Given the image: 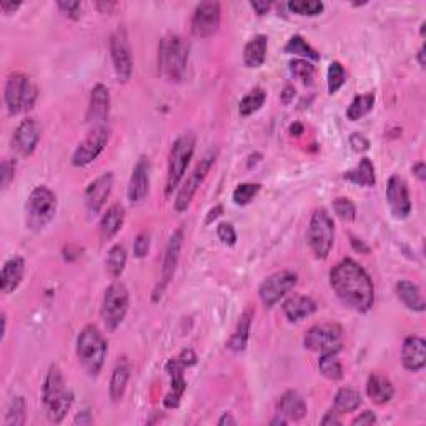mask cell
<instances>
[{
	"label": "cell",
	"mask_w": 426,
	"mask_h": 426,
	"mask_svg": "<svg viewBox=\"0 0 426 426\" xmlns=\"http://www.w3.org/2000/svg\"><path fill=\"white\" fill-rule=\"evenodd\" d=\"M330 285L345 305L367 313L375 303V287L370 275L353 258H343L330 272Z\"/></svg>",
	"instance_id": "6da1fadb"
},
{
	"label": "cell",
	"mask_w": 426,
	"mask_h": 426,
	"mask_svg": "<svg viewBox=\"0 0 426 426\" xmlns=\"http://www.w3.org/2000/svg\"><path fill=\"white\" fill-rule=\"evenodd\" d=\"M42 400H44L47 418L52 423H62L74 403V395L57 364H50L47 372L44 386H42Z\"/></svg>",
	"instance_id": "7a4b0ae2"
},
{
	"label": "cell",
	"mask_w": 426,
	"mask_h": 426,
	"mask_svg": "<svg viewBox=\"0 0 426 426\" xmlns=\"http://www.w3.org/2000/svg\"><path fill=\"white\" fill-rule=\"evenodd\" d=\"M190 44L180 35H167L159 44V74L170 82H180L185 75Z\"/></svg>",
	"instance_id": "3957f363"
},
{
	"label": "cell",
	"mask_w": 426,
	"mask_h": 426,
	"mask_svg": "<svg viewBox=\"0 0 426 426\" xmlns=\"http://www.w3.org/2000/svg\"><path fill=\"white\" fill-rule=\"evenodd\" d=\"M108 345L96 325L84 326L77 337V358L88 376L96 378L102 372Z\"/></svg>",
	"instance_id": "277c9868"
},
{
	"label": "cell",
	"mask_w": 426,
	"mask_h": 426,
	"mask_svg": "<svg viewBox=\"0 0 426 426\" xmlns=\"http://www.w3.org/2000/svg\"><path fill=\"white\" fill-rule=\"evenodd\" d=\"M197 137L193 132H185L173 142L168 155V170H167V183H165V195L170 197L175 188L180 185L183 175H185L190 160L195 154Z\"/></svg>",
	"instance_id": "5b68a950"
},
{
	"label": "cell",
	"mask_w": 426,
	"mask_h": 426,
	"mask_svg": "<svg viewBox=\"0 0 426 426\" xmlns=\"http://www.w3.org/2000/svg\"><path fill=\"white\" fill-rule=\"evenodd\" d=\"M57 195L49 187L39 185L30 192L25 203V224L30 230L45 229L55 217Z\"/></svg>",
	"instance_id": "8992f818"
},
{
	"label": "cell",
	"mask_w": 426,
	"mask_h": 426,
	"mask_svg": "<svg viewBox=\"0 0 426 426\" xmlns=\"http://www.w3.org/2000/svg\"><path fill=\"white\" fill-rule=\"evenodd\" d=\"M39 97V88L25 74H12L6 84V107L11 115L32 110Z\"/></svg>",
	"instance_id": "52a82bcc"
},
{
	"label": "cell",
	"mask_w": 426,
	"mask_h": 426,
	"mask_svg": "<svg viewBox=\"0 0 426 426\" xmlns=\"http://www.w3.org/2000/svg\"><path fill=\"white\" fill-rule=\"evenodd\" d=\"M130 306V293L122 282H113L103 293L100 315L105 328L113 333L118 326L124 323L127 311Z\"/></svg>",
	"instance_id": "ba28073f"
},
{
	"label": "cell",
	"mask_w": 426,
	"mask_h": 426,
	"mask_svg": "<svg viewBox=\"0 0 426 426\" xmlns=\"http://www.w3.org/2000/svg\"><path fill=\"white\" fill-rule=\"evenodd\" d=\"M306 238H309V245L316 258L325 260L328 257L335 243V224L325 208L313 212Z\"/></svg>",
	"instance_id": "9c48e42d"
},
{
	"label": "cell",
	"mask_w": 426,
	"mask_h": 426,
	"mask_svg": "<svg viewBox=\"0 0 426 426\" xmlns=\"http://www.w3.org/2000/svg\"><path fill=\"white\" fill-rule=\"evenodd\" d=\"M343 328L337 323H321L315 325L306 331L303 345L305 348L316 352L320 355L323 353H340L343 348Z\"/></svg>",
	"instance_id": "30bf717a"
},
{
	"label": "cell",
	"mask_w": 426,
	"mask_h": 426,
	"mask_svg": "<svg viewBox=\"0 0 426 426\" xmlns=\"http://www.w3.org/2000/svg\"><path fill=\"white\" fill-rule=\"evenodd\" d=\"M217 160V151H207L205 155H203V159L200 162L197 163V167L193 168V172L188 175L185 182H183V185L180 187V190L177 193V198H175V210L178 213L187 212L188 207H190V203L193 200V197H195V193L200 185L203 183V180L207 178V175L210 173V170L213 167V163H215Z\"/></svg>",
	"instance_id": "8fae6325"
},
{
	"label": "cell",
	"mask_w": 426,
	"mask_h": 426,
	"mask_svg": "<svg viewBox=\"0 0 426 426\" xmlns=\"http://www.w3.org/2000/svg\"><path fill=\"white\" fill-rule=\"evenodd\" d=\"M297 282L298 275L292 270H282V272L272 273V275L265 278L258 288L260 300H262L265 306L272 309L288 292H292L297 287Z\"/></svg>",
	"instance_id": "7c38bea8"
},
{
	"label": "cell",
	"mask_w": 426,
	"mask_h": 426,
	"mask_svg": "<svg viewBox=\"0 0 426 426\" xmlns=\"http://www.w3.org/2000/svg\"><path fill=\"white\" fill-rule=\"evenodd\" d=\"M110 139V130L105 125L93 127L90 134L80 142L77 149L72 155L74 167H87L92 162H96L98 155L102 154Z\"/></svg>",
	"instance_id": "4fadbf2b"
},
{
	"label": "cell",
	"mask_w": 426,
	"mask_h": 426,
	"mask_svg": "<svg viewBox=\"0 0 426 426\" xmlns=\"http://www.w3.org/2000/svg\"><path fill=\"white\" fill-rule=\"evenodd\" d=\"M110 55L113 69L120 82H129L134 72V59H132V49L129 35L125 28L118 27L110 37Z\"/></svg>",
	"instance_id": "5bb4252c"
},
{
	"label": "cell",
	"mask_w": 426,
	"mask_h": 426,
	"mask_svg": "<svg viewBox=\"0 0 426 426\" xmlns=\"http://www.w3.org/2000/svg\"><path fill=\"white\" fill-rule=\"evenodd\" d=\"M221 8L219 2L198 4L192 16V34L197 39H208L220 28Z\"/></svg>",
	"instance_id": "9a60e30c"
},
{
	"label": "cell",
	"mask_w": 426,
	"mask_h": 426,
	"mask_svg": "<svg viewBox=\"0 0 426 426\" xmlns=\"http://www.w3.org/2000/svg\"><path fill=\"white\" fill-rule=\"evenodd\" d=\"M182 245H183V230L177 229L168 238L167 248H165L163 263H162V280H160L157 290L154 293V301H159V297H162L165 288H167L170 280L173 278L175 270H177V265H178L180 252H182Z\"/></svg>",
	"instance_id": "2e32d148"
},
{
	"label": "cell",
	"mask_w": 426,
	"mask_h": 426,
	"mask_svg": "<svg viewBox=\"0 0 426 426\" xmlns=\"http://www.w3.org/2000/svg\"><path fill=\"white\" fill-rule=\"evenodd\" d=\"M386 200L391 208V213L396 219H408L411 213V198L406 182L398 175H393L386 185Z\"/></svg>",
	"instance_id": "e0dca14e"
},
{
	"label": "cell",
	"mask_w": 426,
	"mask_h": 426,
	"mask_svg": "<svg viewBox=\"0 0 426 426\" xmlns=\"http://www.w3.org/2000/svg\"><path fill=\"white\" fill-rule=\"evenodd\" d=\"M40 140V125L35 118H25L22 120L13 132L12 149L22 157H28L34 154L37 144Z\"/></svg>",
	"instance_id": "ac0fdd59"
},
{
	"label": "cell",
	"mask_w": 426,
	"mask_h": 426,
	"mask_svg": "<svg viewBox=\"0 0 426 426\" xmlns=\"http://www.w3.org/2000/svg\"><path fill=\"white\" fill-rule=\"evenodd\" d=\"M113 187V175L110 172H105L100 177H97L85 190V207L92 215L102 212V208L105 207V203L110 197Z\"/></svg>",
	"instance_id": "d6986e66"
},
{
	"label": "cell",
	"mask_w": 426,
	"mask_h": 426,
	"mask_svg": "<svg viewBox=\"0 0 426 426\" xmlns=\"http://www.w3.org/2000/svg\"><path fill=\"white\" fill-rule=\"evenodd\" d=\"M150 168V160L146 157H140L139 162L135 163L129 182V190H127V197H129L130 203L144 202L146 195H149Z\"/></svg>",
	"instance_id": "ffe728a7"
},
{
	"label": "cell",
	"mask_w": 426,
	"mask_h": 426,
	"mask_svg": "<svg viewBox=\"0 0 426 426\" xmlns=\"http://www.w3.org/2000/svg\"><path fill=\"white\" fill-rule=\"evenodd\" d=\"M110 113V93L103 84H97L90 93V103L87 112V122L93 127L105 125V120Z\"/></svg>",
	"instance_id": "44dd1931"
},
{
	"label": "cell",
	"mask_w": 426,
	"mask_h": 426,
	"mask_svg": "<svg viewBox=\"0 0 426 426\" xmlns=\"http://www.w3.org/2000/svg\"><path fill=\"white\" fill-rule=\"evenodd\" d=\"M185 363L178 357L172 358L167 363V373L170 375V393L163 400V405L167 406V408H177L180 405V400H182L183 391H185L187 388L185 378H183V370H185Z\"/></svg>",
	"instance_id": "7402d4cb"
},
{
	"label": "cell",
	"mask_w": 426,
	"mask_h": 426,
	"mask_svg": "<svg viewBox=\"0 0 426 426\" xmlns=\"http://www.w3.org/2000/svg\"><path fill=\"white\" fill-rule=\"evenodd\" d=\"M401 363L405 370L421 372L426 364V342L420 337H408L401 347Z\"/></svg>",
	"instance_id": "603a6c76"
},
{
	"label": "cell",
	"mask_w": 426,
	"mask_h": 426,
	"mask_svg": "<svg viewBox=\"0 0 426 426\" xmlns=\"http://www.w3.org/2000/svg\"><path fill=\"white\" fill-rule=\"evenodd\" d=\"M23 273H25V260L22 257H13L7 260L2 267V273H0V290L2 293L16 292L17 287L21 285Z\"/></svg>",
	"instance_id": "cb8c5ba5"
},
{
	"label": "cell",
	"mask_w": 426,
	"mask_h": 426,
	"mask_svg": "<svg viewBox=\"0 0 426 426\" xmlns=\"http://www.w3.org/2000/svg\"><path fill=\"white\" fill-rule=\"evenodd\" d=\"M367 395L373 403L386 405L395 396V386H393L390 378L383 376L380 373H372L367 381Z\"/></svg>",
	"instance_id": "d4e9b609"
},
{
	"label": "cell",
	"mask_w": 426,
	"mask_h": 426,
	"mask_svg": "<svg viewBox=\"0 0 426 426\" xmlns=\"http://www.w3.org/2000/svg\"><path fill=\"white\" fill-rule=\"evenodd\" d=\"M277 410L278 413L285 416L288 421H300L301 418H305L306 413H309L305 400L301 398L300 393L293 390L283 393L280 400H278Z\"/></svg>",
	"instance_id": "484cf974"
},
{
	"label": "cell",
	"mask_w": 426,
	"mask_h": 426,
	"mask_svg": "<svg viewBox=\"0 0 426 426\" xmlns=\"http://www.w3.org/2000/svg\"><path fill=\"white\" fill-rule=\"evenodd\" d=\"M282 309L288 321H300L315 313L316 303L310 297L293 295L283 301Z\"/></svg>",
	"instance_id": "4316f807"
},
{
	"label": "cell",
	"mask_w": 426,
	"mask_h": 426,
	"mask_svg": "<svg viewBox=\"0 0 426 426\" xmlns=\"http://www.w3.org/2000/svg\"><path fill=\"white\" fill-rule=\"evenodd\" d=\"M255 316V310L253 309H247L241 313L238 323H236L235 333L231 335V338L226 343V348L231 350V352L240 353L247 348L248 338H250V328H252V321Z\"/></svg>",
	"instance_id": "83f0119b"
},
{
	"label": "cell",
	"mask_w": 426,
	"mask_h": 426,
	"mask_svg": "<svg viewBox=\"0 0 426 426\" xmlns=\"http://www.w3.org/2000/svg\"><path fill=\"white\" fill-rule=\"evenodd\" d=\"M396 295H398L401 303H403L408 310L418 311V313H423L425 311L426 309L425 298L421 295L420 287L415 285L413 282L400 280L396 283Z\"/></svg>",
	"instance_id": "f1b7e54d"
},
{
	"label": "cell",
	"mask_w": 426,
	"mask_h": 426,
	"mask_svg": "<svg viewBox=\"0 0 426 426\" xmlns=\"http://www.w3.org/2000/svg\"><path fill=\"white\" fill-rule=\"evenodd\" d=\"M268 52V37L267 35H255L252 40L245 45L243 50V62L248 69L262 67L267 60Z\"/></svg>",
	"instance_id": "f546056e"
},
{
	"label": "cell",
	"mask_w": 426,
	"mask_h": 426,
	"mask_svg": "<svg viewBox=\"0 0 426 426\" xmlns=\"http://www.w3.org/2000/svg\"><path fill=\"white\" fill-rule=\"evenodd\" d=\"M125 221V208L120 203H115L102 215L100 220V235L103 240H110L120 231L122 225Z\"/></svg>",
	"instance_id": "4dcf8cb0"
},
{
	"label": "cell",
	"mask_w": 426,
	"mask_h": 426,
	"mask_svg": "<svg viewBox=\"0 0 426 426\" xmlns=\"http://www.w3.org/2000/svg\"><path fill=\"white\" fill-rule=\"evenodd\" d=\"M129 380H130V363L127 362V359H124V362L117 364L110 378V388H108V391H110V398L113 403H118V401L124 398Z\"/></svg>",
	"instance_id": "1f68e13d"
},
{
	"label": "cell",
	"mask_w": 426,
	"mask_h": 426,
	"mask_svg": "<svg viewBox=\"0 0 426 426\" xmlns=\"http://www.w3.org/2000/svg\"><path fill=\"white\" fill-rule=\"evenodd\" d=\"M345 180L355 183V185L359 187H373L375 185L376 178H375V167H373V162L370 159H362L357 167L348 170L343 175Z\"/></svg>",
	"instance_id": "d6a6232c"
},
{
	"label": "cell",
	"mask_w": 426,
	"mask_h": 426,
	"mask_svg": "<svg viewBox=\"0 0 426 426\" xmlns=\"http://www.w3.org/2000/svg\"><path fill=\"white\" fill-rule=\"evenodd\" d=\"M362 395H359V391L353 390V388H342V390H338L337 396H335L333 401V411H337L338 415H345V413H353V411H357L359 406H362Z\"/></svg>",
	"instance_id": "836d02e7"
},
{
	"label": "cell",
	"mask_w": 426,
	"mask_h": 426,
	"mask_svg": "<svg viewBox=\"0 0 426 426\" xmlns=\"http://www.w3.org/2000/svg\"><path fill=\"white\" fill-rule=\"evenodd\" d=\"M337 355L338 353H323L318 359L320 373L330 381H340L343 378V367Z\"/></svg>",
	"instance_id": "e575fe53"
},
{
	"label": "cell",
	"mask_w": 426,
	"mask_h": 426,
	"mask_svg": "<svg viewBox=\"0 0 426 426\" xmlns=\"http://www.w3.org/2000/svg\"><path fill=\"white\" fill-rule=\"evenodd\" d=\"M105 265L107 272L110 273L112 278H118L124 273L127 265V250L124 245H113V247L108 250Z\"/></svg>",
	"instance_id": "d590c367"
},
{
	"label": "cell",
	"mask_w": 426,
	"mask_h": 426,
	"mask_svg": "<svg viewBox=\"0 0 426 426\" xmlns=\"http://www.w3.org/2000/svg\"><path fill=\"white\" fill-rule=\"evenodd\" d=\"M285 52L292 55H300L303 60H313V62H318L320 60L318 52L303 39L301 35H293L285 45Z\"/></svg>",
	"instance_id": "8d00e7d4"
},
{
	"label": "cell",
	"mask_w": 426,
	"mask_h": 426,
	"mask_svg": "<svg viewBox=\"0 0 426 426\" xmlns=\"http://www.w3.org/2000/svg\"><path fill=\"white\" fill-rule=\"evenodd\" d=\"M265 100H267V92L263 88H253L252 92H248L247 96L241 98L240 105H238V112L241 117H250L253 115L255 112H258L260 108L263 107Z\"/></svg>",
	"instance_id": "74e56055"
},
{
	"label": "cell",
	"mask_w": 426,
	"mask_h": 426,
	"mask_svg": "<svg viewBox=\"0 0 426 426\" xmlns=\"http://www.w3.org/2000/svg\"><path fill=\"white\" fill-rule=\"evenodd\" d=\"M373 105H375V93H363V96H357L353 98V102L350 103V107L347 108V117L352 122H357L359 118L367 115V113H370Z\"/></svg>",
	"instance_id": "f35d334b"
},
{
	"label": "cell",
	"mask_w": 426,
	"mask_h": 426,
	"mask_svg": "<svg viewBox=\"0 0 426 426\" xmlns=\"http://www.w3.org/2000/svg\"><path fill=\"white\" fill-rule=\"evenodd\" d=\"M25 420H27L25 400H23L22 396H16V398H12L11 405H8L4 425L6 426H22V425H25Z\"/></svg>",
	"instance_id": "ab89813d"
},
{
	"label": "cell",
	"mask_w": 426,
	"mask_h": 426,
	"mask_svg": "<svg viewBox=\"0 0 426 426\" xmlns=\"http://www.w3.org/2000/svg\"><path fill=\"white\" fill-rule=\"evenodd\" d=\"M323 2H318V0H293L288 4V11L297 13V16L313 17L323 12Z\"/></svg>",
	"instance_id": "60d3db41"
},
{
	"label": "cell",
	"mask_w": 426,
	"mask_h": 426,
	"mask_svg": "<svg viewBox=\"0 0 426 426\" xmlns=\"http://www.w3.org/2000/svg\"><path fill=\"white\" fill-rule=\"evenodd\" d=\"M260 192V183H240L238 187L234 190V203L235 205H248L250 202L257 197V193Z\"/></svg>",
	"instance_id": "b9f144b4"
},
{
	"label": "cell",
	"mask_w": 426,
	"mask_h": 426,
	"mask_svg": "<svg viewBox=\"0 0 426 426\" xmlns=\"http://www.w3.org/2000/svg\"><path fill=\"white\" fill-rule=\"evenodd\" d=\"M347 82V70L340 62H331L328 69V93H337Z\"/></svg>",
	"instance_id": "7bdbcfd3"
},
{
	"label": "cell",
	"mask_w": 426,
	"mask_h": 426,
	"mask_svg": "<svg viewBox=\"0 0 426 426\" xmlns=\"http://www.w3.org/2000/svg\"><path fill=\"white\" fill-rule=\"evenodd\" d=\"M290 72L297 80H301L305 84H311L315 75V67L313 64H310L309 60L303 59H295L290 62Z\"/></svg>",
	"instance_id": "ee69618b"
},
{
	"label": "cell",
	"mask_w": 426,
	"mask_h": 426,
	"mask_svg": "<svg viewBox=\"0 0 426 426\" xmlns=\"http://www.w3.org/2000/svg\"><path fill=\"white\" fill-rule=\"evenodd\" d=\"M333 212L345 221H353L357 217V207L350 198L340 197L333 200Z\"/></svg>",
	"instance_id": "f6af8a7d"
},
{
	"label": "cell",
	"mask_w": 426,
	"mask_h": 426,
	"mask_svg": "<svg viewBox=\"0 0 426 426\" xmlns=\"http://www.w3.org/2000/svg\"><path fill=\"white\" fill-rule=\"evenodd\" d=\"M16 177V162L13 160H4L2 167H0V178H2V190L6 192L11 182Z\"/></svg>",
	"instance_id": "bcb514c9"
},
{
	"label": "cell",
	"mask_w": 426,
	"mask_h": 426,
	"mask_svg": "<svg viewBox=\"0 0 426 426\" xmlns=\"http://www.w3.org/2000/svg\"><path fill=\"white\" fill-rule=\"evenodd\" d=\"M150 250V235L146 231H142V234L137 235L135 243H134V253L137 258H145L149 255Z\"/></svg>",
	"instance_id": "7dc6e473"
},
{
	"label": "cell",
	"mask_w": 426,
	"mask_h": 426,
	"mask_svg": "<svg viewBox=\"0 0 426 426\" xmlns=\"http://www.w3.org/2000/svg\"><path fill=\"white\" fill-rule=\"evenodd\" d=\"M57 7L62 11L65 16L72 18V21H79L80 18V11H82V4L75 2V0H60V2H57Z\"/></svg>",
	"instance_id": "c3c4849f"
},
{
	"label": "cell",
	"mask_w": 426,
	"mask_h": 426,
	"mask_svg": "<svg viewBox=\"0 0 426 426\" xmlns=\"http://www.w3.org/2000/svg\"><path fill=\"white\" fill-rule=\"evenodd\" d=\"M217 235H219L221 243L229 245V247H234L236 243V231L231 224H220L217 229Z\"/></svg>",
	"instance_id": "681fc988"
},
{
	"label": "cell",
	"mask_w": 426,
	"mask_h": 426,
	"mask_svg": "<svg viewBox=\"0 0 426 426\" xmlns=\"http://www.w3.org/2000/svg\"><path fill=\"white\" fill-rule=\"evenodd\" d=\"M350 145H352L355 151H367L370 149V142L364 139L362 134H353L350 137Z\"/></svg>",
	"instance_id": "f907efd6"
},
{
	"label": "cell",
	"mask_w": 426,
	"mask_h": 426,
	"mask_svg": "<svg viewBox=\"0 0 426 426\" xmlns=\"http://www.w3.org/2000/svg\"><path fill=\"white\" fill-rule=\"evenodd\" d=\"M376 423V415L373 413V411H370V410H367V411H363L362 415L359 416H357V418H355L353 421H352V425L353 426H364V425H375Z\"/></svg>",
	"instance_id": "816d5d0a"
},
{
	"label": "cell",
	"mask_w": 426,
	"mask_h": 426,
	"mask_svg": "<svg viewBox=\"0 0 426 426\" xmlns=\"http://www.w3.org/2000/svg\"><path fill=\"white\" fill-rule=\"evenodd\" d=\"M321 425H325V426H328V425H343V421L340 420V415L337 413V411H333V410H330L328 413L325 415V418L321 420Z\"/></svg>",
	"instance_id": "f5cc1de1"
},
{
	"label": "cell",
	"mask_w": 426,
	"mask_h": 426,
	"mask_svg": "<svg viewBox=\"0 0 426 426\" xmlns=\"http://www.w3.org/2000/svg\"><path fill=\"white\" fill-rule=\"evenodd\" d=\"M250 6H252V8L258 16H265V13H268L270 8H272V2H260V0H255Z\"/></svg>",
	"instance_id": "db71d44e"
},
{
	"label": "cell",
	"mask_w": 426,
	"mask_h": 426,
	"mask_svg": "<svg viewBox=\"0 0 426 426\" xmlns=\"http://www.w3.org/2000/svg\"><path fill=\"white\" fill-rule=\"evenodd\" d=\"M21 7H22L21 2H0V11L6 13V16L16 13Z\"/></svg>",
	"instance_id": "11a10c76"
},
{
	"label": "cell",
	"mask_w": 426,
	"mask_h": 426,
	"mask_svg": "<svg viewBox=\"0 0 426 426\" xmlns=\"http://www.w3.org/2000/svg\"><path fill=\"white\" fill-rule=\"evenodd\" d=\"M413 173H415V177L420 180V182H425V180H426V165L423 162L413 165Z\"/></svg>",
	"instance_id": "9f6ffc18"
},
{
	"label": "cell",
	"mask_w": 426,
	"mask_h": 426,
	"mask_svg": "<svg viewBox=\"0 0 426 426\" xmlns=\"http://www.w3.org/2000/svg\"><path fill=\"white\" fill-rule=\"evenodd\" d=\"M221 212H224V207L221 205H217V207H213L210 212H208V215H207V220H205V224H212L213 220H217L219 219V217L221 215Z\"/></svg>",
	"instance_id": "6f0895ef"
},
{
	"label": "cell",
	"mask_w": 426,
	"mask_h": 426,
	"mask_svg": "<svg viewBox=\"0 0 426 426\" xmlns=\"http://www.w3.org/2000/svg\"><path fill=\"white\" fill-rule=\"evenodd\" d=\"M93 421L92 416H90L88 411H82V413L77 415V418H75V423H80V425H90Z\"/></svg>",
	"instance_id": "680465c9"
},
{
	"label": "cell",
	"mask_w": 426,
	"mask_h": 426,
	"mask_svg": "<svg viewBox=\"0 0 426 426\" xmlns=\"http://www.w3.org/2000/svg\"><path fill=\"white\" fill-rule=\"evenodd\" d=\"M352 245H353V248L357 250V252H362V253H368V252H370V248H368L362 240L355 238V236H352Z\"/></svg>",
	"instance_id": "91938a15"
},
{
	"label": "cell",
	"mask_w": 426,
	"mask_h": 426,
	"mask_svg": "<svg viewBox=\"0 0 426 426\" xmlns=\"http://www.w3.org/2000/svg\"><path fill=\"white\" fill-rule=\"evenodd\" d=\"M293 97H295V88L285 87V90H283V93H282V102L283 103H290V100Z\"/></svg>",
	"instance_id": "94428289"
},
{
	"label": "cell",
	"mask_w": 426,
	"mask_h": 426,
	"mask_svg": "<svg viewBox=\"0 0 426 426\" xmlns=\"http://www.w3.org/2000/svg\"><path fill=\"white\" fill-rule=\"evenodd\" d=\"M225 425H236V420L231 416V413H224L221 418L219 420V426H225Z\"/></svg>",
	"instance_id": "6125c7cd"
},
{
	"label": "cell",
	"mask_w": 426,
	"mask_h": 426,
	"mask_svg": "<svg viewBox=\"0 0 426 426\" xmlns=\"http://www.w3.org/2000/svg\"><path fill=\"white\" fill-rule=\"evenodd\" d=\"M416 59H418V64L421 69H425L426 60H425V45H421V49L418 50V55H416Z\"/></svg>",
	"instance_id": "be15d7a7"
},
{
	"label": "cell",
	"mask_w": 426,
	"mask_h": 426,
	"mask_svg": "<svg viewBox=\"0 0 426 426\" xmlns=\"http://www.w3.org/2000/svg\"><path fill=\"white\" fill-rule=\"evenodd\" d=\"M97 7L98 8H105V12H103V13H108V12H110V8L115 7V4H102V2H98Z\"/></svg>",
	"instance_id": "e7e4bbea"
},
{
	"label": "cell",
	"mask_w": 426,
	"mask_h": 426,
	"mask_svg": "<svg viewBox=\"0 0 426 426\" xmlns=\"http://www.w3.org/2000/svg\"><path fill=\"white\" fill-rule=\"evenodd\" d=\"M290 132H292V134H295V135H300L303 132V127L300 124H295V125H292Z\"/></svg>",
	"instance_id": "03108f58"
}]
</instances>
